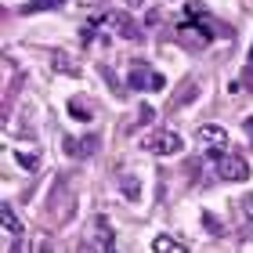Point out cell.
Returning <instances> with one entry per match:
<instances>
[{"instance_id": "6da1fadb", "label": "cell", "mask_w": 253, "mask_h": 253, "mask_svg": "<svg viewBox=\"0 0 253 253\" xmlns=\"http://www.w3.org/2000/svg\"><path fill=\"white\" fill-rule=\"evenodd\" d=\"M145 152L148 156H159V159H170V156H177L181 148H185V141H181V134L174 130H148L145 134Z\"/></svg>"}, {"instance_id": "7a4b0ae2", "label": "cell", "mask_w": 253, "mask_h": 253, "mask_svg": "<svg viewBox=\"0 0 253 253\" xmlns=\"http://www.w3.org/2000/svg\"><path fill=\"white\" fill-rule=\"evenodd\" d=\"M163 73H156L148 62H134L130 65V76H126V87L130 90H163Z\"/></svg>"}, {"instance_id": "3957f363", "label": "cell", "mask_w": 253, "mask_h": 253, "mask_svg": "<svg viewBox=\"0 0 253 253\" xmlns=\"http://www.w3.org/2000/svg\"><path fill=\"white\" fill-rule=\"evenodd\" d=\"M217 177H221V181H246V177H250V163H246V156H239V152H224L221 159H217Z\"/></svg>"}, {"instance_id": "277c9868", "label": "cell", "mask_w": 253, "mask_h": 253, "mask_svg": "<svg viewBox=\"0 0 253 253\" xmlns=\"http://www.w3.org/2000/svg\"><path fill=\"white\" fill-rule=\"evenodd\" d=\"M90 232H94L101 253H120V250H116V232H112V221H109L105 213H98L94 221H90Z\"/></svg>"}, {"instance_id": "5b68a950", "label": "cell", "mask_w": 253, "mask_h": 253, "mask_svg": "<svg viewBox=\"0 0 253 253\" xmlns=\"http://www.w3.org/2000/svg\"><path fill=\"white\" fill-rule=\"evenodd\" d=\"M62 152L73 156V159H84L90 152H98V137L87 134V137H62Z\"/></svg>"}, {"instance_id": "8992f818", "label": "cell", "mask_w": 253, "mask_h": 253, "mask_svg": "<svg viewBox=\"0 0 253 253\" xmlns=\"http://www.w3.org/2000/svg\"><path fill=\"white\" fill-rule=\"evenodd\" d=\"M195 137H199V145H206V148H224L228 145V130L221 123H203L199 130H195Z\"/></svg>"}, {"instance_id": "52a82bcc", "label": "cell", "mask_w": 253, "mask_h": 253, "mask_svg": "<svg viewBox=\"0 0 253 253\" xmlns=\"http://www.w3.org/2000/svg\"><path fill=\"white\" fill-rule=\"evenodd\" d=\"M0 224H4V232L11 239L26 235V228H22V221H18V213H15V206H11V203H0Z\"/></svg>"}, {"instance_id": "ba28073f", "label": "cell", "mask_w": 253, "mask_h": 253, "mask_svg": "<svg viewBox=\"0 0 253 253\" xmlns=\"http://www.w3.org/2000/svg\"><path fill=\"white\" fill-rule=\"evenodd\" d=\"M69 112H73V116L80 120V123H90V120H94V105H90V101L87 98H69Z\"/></svg>"}, {"instance_id": "9c48e42d", "label": "cell", "mask_w": 253, "mask_h": 253, "mask_svg": "<svg viewBox=\"0 0 253 253\" xmlns=\"http://www.w3.org/2000/svg\"><path fill=\"white\" fill-rule=\"evenodd\" d=\"M152 253H188V246H181L174 235H152Z\"/></svg>"}, {"instance_id": "30bf717a", "label": "cell", "mask_w": 253, "mask_h": 253, "mask_svg": "<svg viewBox=\"0 0 253 253\" xmlns=\"http://www.w3.org/2000/svg\"><path fill=\"white\" fill-rule=\"evenodd\" d=\"M112 26H116V33H120V37H126V40H141L137 26H134V22L126 18V15H116V18H112Z\"/></svg>"}, {"instance_id": "8fae6325", "label": "cell", "mask_w": 253, "mask_h": 253, "mask_svg": "<svg viewBox=\"0 0 253 253\" xmlns=\"http://www.w3.org/2000/svg\"><path fill=\"white\" fill-rule=\"evenodd\" d=\"M120 188L126 192V199H130V203H137V199H141V181H137L134 174H123V181H120Z\"/></svg>"}, {"instance_id": "7c38bea8", "label": "cell", "mask_w": 253, "mask_h": 253, "mask_svg": "<svg viewBox=\"0 0 253 253\" xmlns=\"http://www.w3.org/2000/svg\"><path fill=\"white\" fill-rule=\"evenodd\" d=\"M232 90H253V47H250V58H246L243 76L235 80V87H232Z\"/></svg>"}, {"instance_id": "4fadbf2b", "label": "cell", "mask_w": 253, "mask_h": 253, "mask_svg": "<svg viewBox=\"0 0 253 253\" xmlns=\"http://www.w3.org/2000/svg\"><path fill=\"white\" fill-rule=\"evenodd\" d=\"M65 0H33V4L22 7V15H33V11H51V7H62Z\"/></svg>"}, {"instance_id": "5bb4252c", "label": "cell", "mask_w": 253, "mask_h": 253, "mask_svg": "<svg viewBox=\"0 0 253 253\" xmlns=\"http://www.w3.org/2000/svg\"><path fill=\"white\" fill-rule=\"evenodd\" d=\"M54 69H58V73H69V76H80V65L76 62H65V54L54 58Z\"/></svg>"}, {"instance_id": "9a60e30c", "label": "cell", "mask_w": 253, "mask_h": 253, "mask_svg": "<svg viewBox=\"0 0 253 253\" xmlns=\"http://www.w3.org/2000/svg\"><path fill=\"white\" fill-rule=\"evenodd\" d=\"M11 253H29V239H26V235L15 239V250H11Z\"/></svg>"}, {"instance_id": "2e32d148", "label": "cell", "mask_w": 253, "mask_h": 253, "mask_svg": "<svg viewBox=\"0 0 253 253\" xmlns=\"http://www.w3.org/2000/svg\"><path fill=\"white\" fill-rule=\"evenodd\" d=\"M80 7H98V4H105V0H76Z\"/></svg>"}, {"instance_id": "e0dca14e", "label": "cell", "mask_w": 253, "mask_h": 253, "mask_svg": "<svg viewBox=\"0 0 253 253\" xmlns=\"http://www.w3.org/2000/svg\"><path fill=\"white\" fill-rule=\"evenodd\" d=\"M123 4H126V7H130V11H137V7H141V4H145V0H123Z\"/></svg>"}, {"instance_id": "ac0fdd59", "label": "cell", "mask_w": 253, "mask_h": 253, "mask_svg": "<svg viewBox=\"0 0 253 253\" xmlns=\"http://www.w3.org/2000/svg\"><path fill=\"white\" fill-rule=\"evenodd\" d=\"M246 217H250V221H253V195H250V199H246Z\"/></svg>"}, {"instance_id": "d6986e66", "label": "cell", "mask_w": 253, "mask_h": 253, "mask_svg": "<svg viewBox=\"0 0 253 253\" xmlns=\"http://www.w3.org/2000/svg\"><path fill=\"white\" fill-rule=\"evenodd\" d=\"M246 134H250V141H253V116H246Z\"/></svg>"}, {"instance_id": "ffe728a7", "label": "cell", "mask_w": 253, "mask_h": 253, "mask_svg": "<svg viewBox=\"0 0 253 253\" xmlns=\"http://www.w3.org/2000/svg\"><path fill=\"white\" fill-rule=\"evenodd\" d=\"M80 253H90V246H87V243H84V246H80Z\"/></svg>"}]
</instances>
